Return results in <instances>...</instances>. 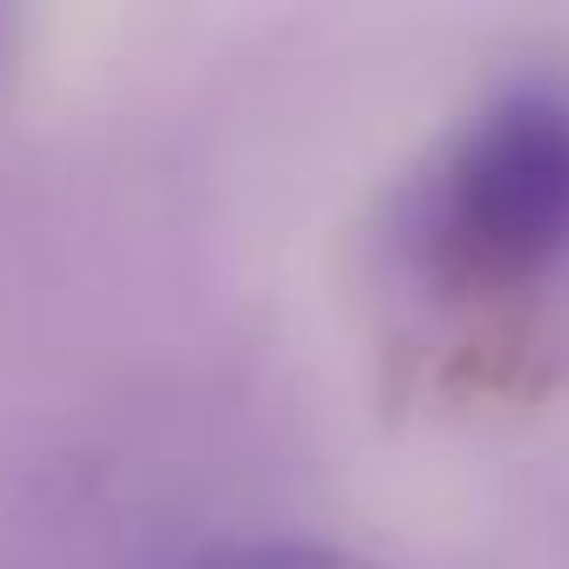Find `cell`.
I'll list each match as a JSON object with an SVG mask.
<instances>
[{
    "label": "cell",
    "instance_id": "obj_1",
    "mask_svg": "<svg viewBox=\"0 0 569 569\" xmlns=\"http://www.w3.org/2000/svg\"><path fill=\"white\" fill-rule=\"evenodd\" d=\"M418 274L447 296H512L569 260V87L519 80L447 138L411 202Z\"/></svg>",
    "mask_w": 569,
    "mask_h": 569
},
{
    "label": "cell",
    "instance_id": "obj_2",
    "mask_svg": "<svg viewBox=\"0 0 569 569\" xmlns=\"http://www.w3.org/2000/svg\"><path fill=\"white\" fill-rule=\"evenodd\" d=\"M188 569H376V562L347 556V548H325V541H231Z\"/></svg>",
    "mask_w": 569,
    "mask_h": 569
}]
</instances>
